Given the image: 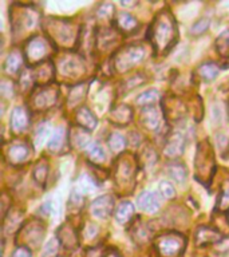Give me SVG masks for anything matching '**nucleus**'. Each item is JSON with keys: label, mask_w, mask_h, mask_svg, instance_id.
Wrapping results in <instances>:
<instances>
[{"label": "nucleus", "mask_w": 229, "mask_h": 257, "mask_svg": "<svg viewBox=\"0 0 229 257\" xmlns=\"http://www.w3.org/2000/svg\"><path fill=\"white\" fill-rule=\"evenodd\" d=\"M111 8H114L111 6V4H100L99 8H98V11H96V15L99 16V18H106V16H110L112 14V11H107V10H111Z\"/></svg>", "instance_id": "39"}, {"label": "nucleus", "mask_w": 229, "mask_h": 257, "mask_svg": "<svg viewBox=\"0 0 229 257\" xmlns=\"http://www.w3.org/2000/svg\"><path fill=\"white\" fill-rule=\"evenodd\" d=\"M208 28L209 20L206 19V18H202V19L197 20L196 23L193 24L192 28H190V32H192L193 35H201V34H204Z\"/></svg>", "instance_id": "34"}, {"label": "nucleus", "mask_w": 229, "mask_h": 257, "mask_svg": "<svg viewBox=\"0 0 229 257\" xmlns=\"http://www.w3.org/2000/svg\"><path fill=\"white\" fill-rule=\"evenodd\" d=\"M23 63V55L19 51H12L8 54V56L4 60V71L7 72L8 75H15L20 71Z\"/></svg>", "instance_id": "19"}, {"label": "nucleus", "mask_w": 229, "mask_h": 257, "mask_svg": "<svg viewBox=\"0 0 229 257\" xmlns=\"http://www.w3.org/2000/svg\"><path fill=\"white\" fill-rule=\"evenodd\" d=\"M149 40L156 52H166L174 46L177 40V24L173 15L168 11H161L154 18L149 28Z\"/></svg>", "instance_id": "1"}, {"label": "nucleus", "mask_w": 229, "mask_h": 257, "mask_svg": "<svg viewBox=\"0 0 229 257\" xmlns=\"http://www.w3.org/2000/svg\"><path fill=\"white\" fill-rule=\"evenodd\" d=\"M48 174V164L46 161H40L38 164L35 165V168H34V173H32V176H34V180L38 182V184H44V181H46V177Z\"/></svg>", "instance_id": "30"}, {"label": "nucleus", "mask_w": 229, "mask_h": 257, "mask_svg": "<svg viewBox=\"0 0 229 257\" xmlns=\"http://www.w3.org/2000/svg\"><path fill=\"white\" fill-rule=\"evenodd\" d=\"M186 238L178 233L161 234L154 241V248L161 257H180L185 250Z\"/></svg>", "instance_id": "2"}, {"label": "nucleus", "mask_w": 229, "mask_h": 257, "mask_svg": "<svg viewBox=\"0 0 229 257\" xmlns=\"http://www.w3.org/2000/svg\"><path fill=\"white\" fill-rule=\"evenodd\" d=\"M160 99V92L157 91L156 88H149L146 91H142L137 98V104H140L142 107H149L156 103L157 100Z\"/></svg>", "instance_id": "24"}, {"label": "nucleus", "mask_w": 229, "mask_h": 257, "mask_svg": "<svg viewBox=\"0 0 229 257\" xmlns=\"http://www.w3.org/2000/svg\"><path fill=\"white\" fill-rule=\"evenodd\" d=\"M82 64L83 63L80 62L78 56H67V58H64L63 63H62V72L67 76H76L83 70Z\"/></svg>", "instance_id": "20"}, {"label": "nucleus", "mask_w": 229, "mask_h": 257, "mask_svg": "<svg viewBox=\"0 0 229 257\" xmlns=\"http://www.w3.org/2000/svg\"><path fill=\"white\" fill-rule=\"evenodd\" d=\"M217 209L218 210H229V180H225L221 185L220 194L217 198Z\"/></svg>", "instance_id": "28"}, {"label": "nucleus", "mask_w": 229, "mask_h": 257, "mask_svg": "<svg viewBox=\"0 0 229 257\" xmlns=\"http://www.w3.org/2000/svg\"><path fill=\"white\" fill-rule=\"evenodd\" d=\"M144 58L145 50L142 46H137V44L126 46L121 48L114 56V67L117 68V71L125 72L134 67L137 63H140Z\"/></svg>", "instance_id": "3"}, {"label": "nucleus", "mask_w": 229, "mask_h": 257, "mask_svg": "<svg viewBox=\"0 0 229 257\" xmlns=\"http://www.w3.org/2000/svg\"><path fill=\"white\" fill-rule=\"evenodd\" d=\"M58 96H59V90L55 84H44L32 94V106L38 111L48 110L52 106H55Z\"/></svg>", "instance_id": "5"}, {"label": "nucleus", "mask_w": 229, "mask_h": 257, "mask_svg": "<svg viewBox=\"0 0 229 257\" xmlns=\"http://www.w3.org/2000/svg\"><path fill=\"white\" fill-rule=\"evenodd\" d=\"M104 257H122L120 254V253L117 252L116 249H108V250H106V253H104Z\"/></svg>", "instance_id": "40"}, {"label": "nucleus", "mask_w": 229, "mask_h": 257, "mask_svg": "<svg viewBox=\"0 0 229 257\" xmlns=\"http://www.w3.org/2000/svg\"><path fill=\"white\" fill-rule=\"evenodd\" d=\"M168 172L170 178L177 184H184L186 178H188V169L181 162H172L169 165Z\"/></svg>", "instance_id": "21"}, {"label": "nucleus", "mask_w": 229, "mask_h": 257, "mask_svg": "<svg viewBox=\"0 0 229 257\" xmlns=\"http://www.w3.org/2000/svg\"><path fill=\"white\" fill-rule=\"evenodd\" d=\"M222 238H224V236L216 228H210V226H206V225L200 226L196 232L197 246H206V245L218 244L220 241H222Z\"/></svg>", "instance_id": "8"}, {"label": "nucleus", "mask_w": 229, "mask_h": 257, "mask_svg": "<svg viewBox=\"0 0 229 257\" xmlns=\"http://www.w3.org/2000/svg\"><path fill=\"white\" fill-rule=\"evenodd\" d=\"M116 27L118 32H130L134 31L138 27V22L132 14L129 12H121L116 19Z\"/></svg>", "instance_id": "18"}, {"label": "nucleus", "mask_w": 229, "mask_h": 257, "mask_svg": "<svg viewBox=\"0 0 229 257\" xmlns=\"http://www.w3.org/2000/svg\"><path fill=\"white\" fill-rule=\"evenodd\" d=\"M64 140H66V133H64V128L56 127L55 132L52 133L50 141H48V149H50L51 152L59 150V149L63 146Z\"/></svg>", "instance_id": "27"}, {"label": "nucleus", "mask_w": 229, "mask_h": 257, "mask_svg": "<svg viewBox=\"0 0 229 257\" xmlns=\"http://www.w3.org/2000/svg\"><path fill=\"white\" fill-rule=\"evenodd\" d=\"M142 122L149 130H157L160 126V114L154 107H145L142 111Z\"/></svg>", "instance_id": "22"}, {"label": "nucleus", "mask_w": 229, "mask_h": 257, "mask_svg": "<svg viewBox=\"0 0 229 257\" xmlns=\"http://www.w3.org/2000/svg\"><path fill=\"white\" fill-rule=\"evenodd\" d=\"M75 28L74 26L68 23V22H55L54 23V38L56 40H59L60 43L70 44L72 40H76V34H74Z\"/></svg>", "instance_id": "13"}, {"label": "nucleus", "mask_w": 229, "mask_h": 257, "mask_svg": "<svg viewBox=\"0 0 229 257\" xmlns=\"http://www.w3.org/2000/svg\"><path fill=\"white\" fill-rule=\"evenodd\" d=\"M30 115H28V111L26 110V107L23 106H18L12 110L11 119H10V124H11V128L14 133H23L26 128L28 127V123H30Z\"/></svg>", "instance_id": "12"}, {"label": "nucleus", "mask_w": 229, "mask_h": 257, "mask_svg": "<svg viewBox=\"0 0 229 257\" xmlns=\"http://www.w3.org/2000/svg\"><path fill=\"white\" fill-rule=\"evenodd\" d=\"M185 138L181 133H173L165 144V156L169 158H177L184 153Z\"/></svg>", "instance_id": "11"}, {"label": "nucleus", "mask_w": 229, "mask_h": 257, "mask_svg": "<svg viewBox=\"0 0 229 257\" xmlns=\"http://www.w3.org/2000/svg\"><path fill=\"white\" fill-rule=\"evenodd\" d=\"M160 192L165 198H173L176 196V189L168 181H162L160 184Z\"/></svg>", "instance_id": "35"}, {"label": "nucleus", "mask_w": 229, "mask_h": 257, "mask_svg": "<svg viewBox=\"0 0 229 257\" xmlns=\"http://www.w3.org/2000/svg\"><path fill=\"white\" fill-rule=\"evenodd\" d=\"M116 221L120 225H128L130 221L133 220L134 217V206H133L132 202L129 201H124L118 205V208L116 209Z\"/></svg>", "instance_id": "17"}, {"label": "nucleus", "mask_w": 229, "mask_h": 257, "mask_svg": "<svg viewBox=\"0 0 229 257\" xmlns=\"http://www.w3.org/2000/svg\"><path fill=\"white\" fill-rule=\"evenodd\" d=\"M50 55V42L43 36L35 35L24 46V56L28 63L42 64Z\"/></svg>", "instance_id": "4"}, {"label": "nucleus", "mask_w": 229, "mask_h": 257, "mask_svg": "<svg viewBox=\"0 0 229 257\" xmlns=\"http://www.w3.org/2000/svg\"><path fill=\"white\" fill-rule=\"evenodd\" d=\"M91 214L96 218L104 220L112 214L114 212V200L111 196H100L92 201Z\"/></svg>", "instance_id": "7"}, {"label": "nucleus", "mask_w": 229, "mask_h": 257, "mask_svg": "<svg viewBox=\"0 0 229 257\" xmlns=\"http://www.w3.org/2000/svg\"><path fill=\"white\" fill-rule=\"evenodd\" d=\"M137 204H138V208L142 210V212L146 213H156L158 212V209L161 206V200L160 196L154 192H142L140 194V197L137 198Z\"/></svg>", "instance_id": "10"}, {"label": "nucleus", "mask_w": 229, "mask_h": 257, "mask_svg": "<svg viewBox=\"0 0 229 257\" xmlns=\"http://www.w3.org/2000/svg\"><path fill=\"white\" fill-rule=\"evenodd\" d=\"M226 110H228V116H229V99H228V103H226Z\"/></svg>", "instance_id": "41"}, {"label": "nucleus", "mask_w": 229, "mask_h": 257, "mask_svg": "<svg viewBox=\"0 0 229 257\" xmlns=\"http://www.w3.org/2000/svg\"><path fill=\"white\" fill-rule=\"evenodd\" d=\"M48 128H50V126H48V123H46V122H44V123H40L39 126H38V128H36V144H43L44 141H46V138H47V136H48V132H50V130H48Z\"/></svg>", "instance_id": "36"}, {"label": "nucleus", "mask_w": 229, "mask_h": 257, "mask_svg": "<svg viewBox=\"0 0 229 257\" xmlns=\"http://www.w3.org/2000/svg\"><path fill=\"white\" fill-rule=\"evenodd\" d=\"M20 234H22V241L23 245L28 249L38 248L44 237V226L39 221H30L23 228H20Z\"/></svg>", "instance_id": "6"}, {"label": "nucleus", "mask_w": 229, "mask_h": 257, "mask_svg": "<svg viewBox=\"0 0 229 257\" xmlns=\"http://www.w3.org/2000/svg\"><path fill=\"white\" fill-rule=\"evenodd\" d=\"M218 72H220V67L216 63H212V62L201 64L200 67H198V75L205 82H212V80L216 79Z\"/></svg>", "instance_id": "23"}, {"label": "nucleus", "mask_w": 229, "mask_h": 257, "mask_svg": "<svg viewBox=\"0 0 229 257\" xmlns=\"http://www.w3.org/2000/svg\"><path fill=\"white\" fill-rule=\"evenodd\" d=\"M133 111L128 104H118L110 111V120L117 124H126L132 120Z\"/></svg>", "instance_id": "16"}, {"label": "nucleus", "mask_w": 229, "mask_h": 257, "mask_svg": "<svg viewBox=\"0 0 229 257\" xmlns=\"http://www.w3.org/2000/svg\"><path fill=\"white\" fill-rule=\"evenodd\" d=\"M216 48L218 54L224 58H229V28L221 32L216 40Z\"/></svg>", "instance_id": "29"}, {"label": "nucleus", "mask_w": 229, "mask_h": 257, "mask_svg": "<svg viewBox=\"0 0 229 257\" xmlns=\"http://www.w3.org/2000/svg\"><path fill=\"white\" fill-rule=\"evenodd\" d=\"M86 95V87L84 84H78L75 87L72 88V91L70 92V98L68 100L72 102V103H78L79 100L83 99V96Z\"/></svg>", "instance_id": "32"}, {"label": "nucleus", "mask_w": 229, "mask_h": 257, "mask_svg": "<svg viewBox=\"0 0 229 257\" xmlns=\"http://www.w3.org/2000/svg\"><path fill=\"white\" fill-rule=\"evenodd\" d=\"M60 242L58 238H51L48 241L47 244L43 246V250H42V257H56L58 256V252H59Z\"/></svg>", "instance_id": "31"}, {"label": "nucleus", "mask_w": 229, "mask_h": 257, "mask_svg": "<svg viewBox=\"0 0 229 257\" xmlns=\"http://www.w3.org/2000/svg\"><path fill=\"white\" fill-rule=\"evenodd\" d=\"M74 137L76 138L75 145L78 146V148L84 149L86 146H87L88 136H87V133H86V130H84V128H82V127L76 128L75 133H74Z\"/></svg>", "instance_id": "33"}, {"label": "nucleus", "mask_w": 229, "mask_h": 257, "mask_svg": "<svg viewBox=\"0 0 229 257\" xmlns=\"http://www.w3.org/2000/svg\"><path fill=\"white\" fill-rule=\"evenodd\" d=\"M30 154H31V148L26 142H15L7 150L8 161L12 165H22L28 160Z\"/></svg>", "instance_id": "9"}, {"label": "nucleus", "mask_w": 229, "mask_h": 257, "mask_svg": "<svg viewBox=\"0 0 229 257\" xmlns=\"http://www.w3.org/2000/svg\"><path fill=\"white\" fill-rule=\"evenodd\" d=\"M12 257H32V250L31 249L26 248V246L19 245V246L14 250V253H12Z\"/></svg>", "instance_id": "38"}, {"label": "nucleus", "mask_w": 229, "mask_h": 257, "mask_svg": "<svg viewBox=\"0 0 229 257\" xmlns=\"http://www.w3.org/2000/svg\"><path fill=\"white\" fill-rule=\"evenodd\" d=\"M87 157L92 162H95L96 165L103 164L104 160H106V152H104V149L100 146L99 144H91L88 146L87 149Z\"/></svg>", "instance_id": "25"}, {"label": "nucleus", "mask_w": 229, "mask_h": 257, "mask_svg": "<svg viewBox=\"0 0 229 257\" xmlns=\"http://www.w3.org/2000/svg\"><path fill=\"white\" fill-rule=\"evenodd\" d=\"M107 145L110 150L116 154H120V153L124 152L125 146H126V142H125V138L122 134L120 133H111L107 138Z\"/></svg>", "instance_id": "26"}, {"label": "nucleus", "mask_w": 229, "mask_h": 257, "mask_svg": "<svg viewBox=\"0 0 229 257\" xmlns=\"http://www.w3.org/2000/svg\"><path fill=\"white\" fill-rule=\"evenodd\" d=\"M134 236L138 237V242H146L149 240V236H150V232L149 229H146L144 225H141L140 228L136 229L134 232Z\"/></svg>", "instance_id": "37"}, {"label": "nucleus", "mask_w": 229, "mask_h": 257, "mask_svg": "<svg viewBox=\"0 0 229 257\" xmlns=\"http://www.w3.org/2000/svg\"><path fill=\"white\" fill-rule=\"evenodd\" d=\"M76 122L79 124L80 127L84 128V130H87V132H92L94 128L96 127V124H98V119H96V116L92 114V111L86 106H82L76 110Z\"/></svg>", "instance_id": "15"}, {"label": "nucleus", "mask_w": 229, "mask_h": 257, "mask_svg": "<svg viewBox=\"0 0 229 257\" xmlns=\"http://www.w3.org/2000/svg\"><path fill=\"white\" fill-rule=\"evenodd\" d=\"M60 245H64L66 249H75L79 244V240H78V234H76V230L72 226H70L68 224L62 225L58 230V237Z\"/></svg>", "instance_id": "14"}]
</instances>
